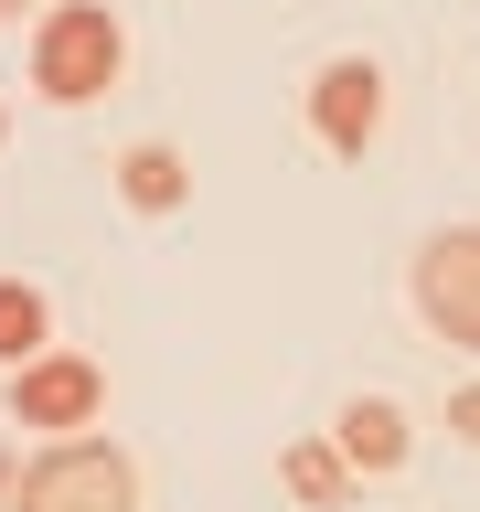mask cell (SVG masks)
I'll return each mask as SVG.
<instances>
[{
	"mask_svg": "<svg viewBox=\"0 0 480 512\" xmlns=\"http://www.w3.org/2000/svg\"><path fill=\"white\" fill-rule=\"evenodd\" d=\"M331 438H342V459L363 480H395V470H406V448H416V427H406L395 395H352V406L331 416Z\"/></svg>",
	"mask_w": 480,
	"mask_h": 512,
	"instance_id": "obj_7",
	"label": "cell"
},
{
	"mask_svg": "<svg viewBox=\"0 0 480 512\" xmlns=\"http://www.w3.org/2000/svg\"><path fill=\"white\" fill-rule=\"evenodd\" d=\"M11 512H139V459H128L118 438H43L22 459V491H11Z\"/></svg>",
	"mask_w": 480,
	"mask_h": 512,
	"instance_id": "obj_2",
	"label": "cell"
},
{
	"mask_svg": "<svg viewBox=\"0 0 480 512\" xmlns=\"http://www.w3.org/2000/svg\"><path fill=\"white\" fill-rule=\"evenodd\" d=\"M32 352H54V310L32 278H0V374H22Z\"/></svg>",
	"mask_w": 480,
	"mask_h": 512,
	"instance_id": "obj_9",
	"label": "cell"
},
{
	"mask_svg": "<svg viewBox=\"0 0 480 512\" xmlns=\"http://www.w3.org/2000/svg\"><path fill=\"white\" fill-rule=\"evenodd\" d=\"M278 491H288L299 512H342L352 491H363V470L342 459V438H288V448H278Z\"/></svg>",
	"mask_w": 480,
	"mask_h": 512,
	"instance_id": "obj_8",
	"label": "cell"
},
{
	"mask_svg": "<svg viewBox=\"0 0 480 512\" xmlns=\"http://www.w3.org/2000/svg\"><path fill=\"white\" fill-rule=\"evenodd\" d=\"M96 406H107V374H96L86 352H32L22 374H11V427H43V438H86Z\"/></svg>",
	"mask_w": 480,
	"mask_h": 512,
	"instance_id": "obj_4",
	"label": "cell"
},
{
	"mask_svg": "<svg viewBox=\"0 0 480 512\" xmlns=\"http://www.w3.org/2000/svg\"><path fill=\"white\" fill-rule=\"evenodd\" d=\"M107 182H118V203H128V214H182V203H192V160L182 150H171V139H128V150L118 160H107Z\"/></svg>",
	"mask_w": 480,
	"mask_h": 512,
	"instance_id": "obj_6",
	"label": "cell"
},
{
	"mask_svg": "<svg viewBox=\"0 0 480 512\" xmlns=\"http://www.w3.org/2000/svg\"><path fill=\"white\" fill-rule=\"evenodd\" d=\"M310 139L331 160H363L384 139V64L374 54H331L310 75Z\"/></svg>",
	"mask_w": 480,
	"mask_h": 512,
	"instance_id": "obj_5",
	"label": "cell"
},
{
	"mask_svg": "<svg viewBox=\"0 0 480 512\" xmlns=\"http://www.w3.org/2000/svg\"><path fill=\"white\" fill-rule=\"evenodd\" d=\"M406 299L448 352H480V224H438L406 256Z\"/></svg>",
	"mask_w": 480,
	"mask_h": 512,
	"instance_id": "obj_3",
	"label": "cell"
},
{
	"mask_svg": "<svg viewBox=\"0 0 480 512\" xmlns=\"http://www.w3.org/2000/svg\"><path fill=\"white\" fill-rule=\"evenodd\" d=\"M22 64H32V96H43V107H96V96L128 75V22L107 0H54V11L32 22Z\"/></svg>",
	"mask_w": 480,
	"mask_h": 512,
	"instance_id": "obj_1",
	"label": "cell"
},
{
	"mask_svg": "<svg viewBox=\"0 0 480 512\" xmlns=\"http://www.w3.org/2000/svg\"><path fill=\"white\" fill-rule=\"evenodd\" d=\"M448 438L480 448V384H459V395H448Z\"/></svg>",
	"mask_w": 480,
	"mask_h": 512,
	"instance_id": "obj_10",
	"label": "cell"
},
{
	"mask_svg": "<svg viewBox=\"0 0 480 512\" xmlns=\"http://www.w3.org/2000/svg\"><path fill=\"white\" fill-rule=\"evenodd\" d=\"M11 11H22V0H0V22H11Z\"/></svg>",
	"mask_w": 480,
	"mask_h": 512,
	"instance_id": "obj_11",
	"label": "cell"
}]
</instances>
